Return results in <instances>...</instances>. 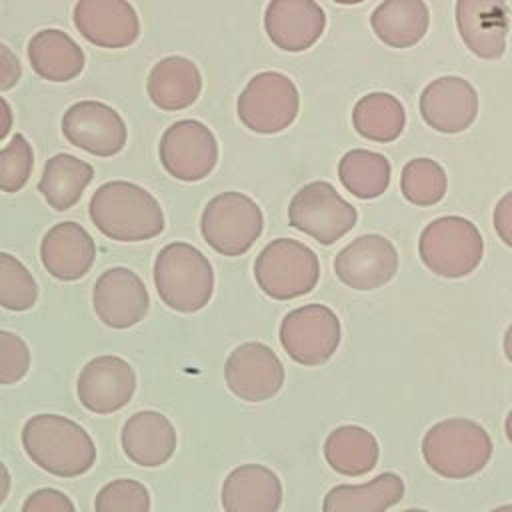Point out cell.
I'll return each instance as SVG.
<instances>
[{"label":"cell","instance_id":"9","mask_svg":"<svg viewBox=\"0 0 512 512\" xmlns=\"http://www.w3.org/2000/svg\"><path fill=\"white\" fill-rule=\"evenodd\" d=\"M278 338L288 358L296 364L322 366L340 346V318L326 304H304L282 318Z\"/></svg>","mask_w":512,"mask_h":512},{"label":"cell","instance_id":"41","mask_svg":"<svg viewBox=\"0 0 512 512\" xmlns=\"http://www.w3.org/2000/svg\"><path fill=\"white\" fill-rule=\"evenodd\" d=\"M10 486H12L10 472H8L6 464L0 460V506H2V504H4V500L8 498V494H10Z\"/></svg>","mask_w":512,"mask_h":512},{"label":"cell","instance_id":"19","mask_svg":"<svg viewBox=\"0 0 512 512\" xmlns=\"http://www.w3.org/2000/svg\"><path fill=\"white\" fill-rule=\"evenodd\" d=\"M456 26L474 56L484 60L504 56L510 30L506 0H456Z\"/></svg>","mask_w":512,"mask_h":512},{"label":"cell","instance_id":"34","mask_svg":"<svg viewBox=\"0 0 512 512\" xmlns=\"http://www.w3.org/2000/svg\"><path fill=\"white\" fill-rule=\"evenodd\" d=\"M94 512H150V492L140 480L116 478L98 490Z\"/></svg>","mask_w":512,"mask_h":512},{"label":"cell","instance_id":"4","mask_svg":"<svg viewBox=\"0 0 512 512\" xmlns=\"http://www.w3.org/2000/svg\"><path fill=\"white\" fill-rule=\"evenodd\" d=\"M152 274L160 300L174 312L194 314L202 310L214 294V268L210 260L188 242H170L160 248Z\"/></svg>","mask_w":512,"mask_h":512},{"label":"cell","instance_id":"30","mask_svg":"<svg viewBox=\"0 0 512 512\" xmlns=\"http://www.w3.org/2000/svg\"><path fill=\"white\" fill-rule=\"evenodd\" d=\"M352 124L362 138L388 144L404 132L406 112L394 94L370 92L354 104Z\"/></svg>","mask_w":512,"mask_h":512},{"label":"cell","instance_id":"14","mask_svg":"<svg viewBox=\"0 0 512 512\" xmlns=\"http://www.w3.org/2000/svg\"><path fill=\"white\" fill-rule=\"evenodd\" d=\"M398 264V250L388 238L362 234L336 254L334 272L352 290H376L396 276Z\"/></svg>","mask_w":512,"mask_h":512},{"label":"cell","instance_id":"17","mask_svg":"<svg viewBox=\"0 0 512 512\" xmlns=\"http://www.w3.org/2000/svg\"><path fill=\"white\" fill-rule=\"evenodd\" d=\"M478 94L460 76H440L420 94L422 120L442 134L464 132L478 116Z\"/></svg>","mask_w":512,"mask_h":512},{"label":"cell","instance_id":"23","mask_svg":"<svg viewBox=\"0 0 512 512\" xmlns=\"http://www.w3.org/2000/svg\"><path fill=\"white\" fill-rule=\"evenodd\" d=\"M120 444L134 464L158 468L174 456L178 436L168 416L156 410H140L124 422Z\"/></svg>","mask_w":512,"mask_h":512},{"label":"cell","instance_id":"18","mask_svg":"<svg viewBox=\"0 0 512 512\" xmlns=\"http://www.w3.org/2000/svg\"><path fill=\"white\" fill-rule=\"evenodd\" d=\"M76 30L98 48H126L140 34V20L128 0H78L72 12Z\"/></svg>","mask_w":512,"mask_h":512},{"label":"cell","instance_id":"27","mask_svg":"<svg viewBox=\"0 0 512 512\" xmlns=\"http://www.w3.org/2000/svg\"><path fill=\"white\" fill-rule=\"evenodd\" d=\"M404 480L382 472L362 484H336L322 500V512H386L404 498Z\"/></svg>","mask_w":512,"mask_h":512},{"label":"cell","instance_id":"16","mask_svg":"<svg viewBox=\"0 0 512 512\" xmlns=\"http://www.w3.org/2000/svg\"><path fill=\"white\" fill-rule=\"evenodd\" d=\"M136 392L132 364L114 354H102L84 364L76 380L80 404L94 414L122 410Z\"/></svg>","mask_w":512,"mask_h":512},{"label":"cell","instance_id":"42","mask_svg":"<svg viewBox=\"0 0 512 512\" xmlns=\"http://www.w3.org/2000/svg\"><path fill=\"white\" fill-rule=\"evenodd\" d=\"M332 2L342 4V6H352V4H360V2H364V0H332Z\"/></svg>","mask_w":512,"mask_h":512},{"label":"cell","instance_id":"8","mask_svg":"<svg viewBox=\"0 0 512 512\" xmlns=\"http://www.w3.org/2000/svg\"><path fill=\"white\" fill-rule=\"evenodd\" d=\"M358 222L356 208L326 180L304 184L290 200L288 224L322 246L344 238Z\"/></svg>","mask_w":512,"mask_h":512},{"label":"cell","instance_id":"40","mask_svg":"<svg viewBox=\"0 0 512 512\" xmlns=\"http://www.w3.org/2000/svg\"><path fill=\"white\" fill-rule=\"evenodd\" d=\"M12 122H14V116H12V108L10 104L6 102V98L0 96V142L8 136V132L12 130Z\"/></svg>","mask_w":512,"mask_h":512},{"label":"cell","instance_id":"32","mask_svg":"<svg viewBox=\"0 0 512 512\" xmlns=\"http://www.w3.org/2000/svg\"><path fill=\"white\" fill-rule=\"evenodd\" d=\"M448 190V176L432 158H414L404 164L400 174V192L414 206H434Z\"/></svg>","mask_w":512,"mask_h":512},{"label":"cell","instance_id":"24","mask_svg":"<svg viewBox=\"0 0 512 512\" xmlns=\"http://www.w3.org/2000/svg\"><path fill=\"white\" fill-rule=\"evenodd\" d=\"M146 90L156 108L178 112L198 100L202 92V74L190 58L166 56L152 66Z\"/></svg>","mask_w":512,"mask_h":512},{"label":"cell","instance_id":"11","mask_svg":"<svg viewBox=\"0 0 512 512\" xmlns=\"http://www.w3.org/2000/svg\"><path fill=\"white\" fill-rule=\"evenodd\" d=\"M158 156L172 178L198 182L214 170L218 162V142L206 124L198 120H178L164 130Z\"/></svg>","mask_w":512,"mask_h":512},{"label":"cell","instance_id":"2","mask_svg":"<svg viewBox=\"0 0 512 512\" xmlns=\"http://www.w3.org/2000/svg\"><path fill=\"white\" fill-rule=\"evenodd\" d=\"M22 448L44 472L60 478L86 474L96 462L88 430L62 414H34L22 426Z\"/></svg>","mask_w":512,"mask_h":512},{"label":"cell","instance_id":"12","mask_svg":"<svg viewBox=\"0 0 512 512\" xmlns=\"http://www.w3.org/2000/svg\"><path fill=\"white\" fill-rule=\"evenodd\" d=\"M284 376L280 358L264 342H244L224 362V382L244 402H266L274 398L284 386Z\"/></svg>","mask_w":512,"mask_h":512},{"label":"cell","instance_id":"28","mask_svg":"<svg viewBox=\"0 0 512 512\" xmlns=\"http://www.w3.org/2000/svg\"><path fill=\"white\" fill-rule=\"evenodd\" d=\"M380 446L376 436L358 424L336 426L324 440L328 466L344 476H362L378 464Z\"/></svg>","mask_w":512,"mask_h":512},{"label":"cell","instance_id":"36","mask_svg":"<svg viewBox=\"0 0 512 512\" xmlns=\"http://www.w3.org/2000/svg\"><path fill=\"white\" fill-rule=\"evenodd\" d=\"M30 370V348L18 334L0 330V384H16Z\"/></svg>","mask_w":512,"mask_h":512},{"label":"cell","instance_id":"3","mask_svg":"<svg viewBox=\"0 0 512 512\" xmlns=\"http://www.w3.org/2000/svg\"><path fill=\"white\" fill-rule=\"evenodd\" d=\"M420 448L426 466L452 480L476 476L492 458V438L472 418H446L432 424Z\"/></svg>","mask_w":512,"mask_h":512},{"label":"cell","instance_id":"37","mask_svg":"<svg viewBox=\"0 0 512 512\" xmlns=\"http://www.w3.org/2000/svg\"><path fill=\"white\" fill-rule=\"evenodd\" d=\"M20 512H76V506L62 490L38 488L24 500Z\"/></svg>","mask_w":512,"mask_h":512},{"label":"cell","instance_id":"25","mask_svg":"<svg viewBox=\"0 0 512 512\" xmlns=\"http://www.w3.org/2000/svg\"><path fill=\"white\" fill-rule=\"evenodd\" d=\"M32 70L48 82H70L84 70V50L58 28H44L28 42Z\"/></svg>","mask_w":512,"mask_h":512},{"label":"cell","instance_id":"5","mask_svg":"<svg viewBox=\"0 0 512 512\" xmlns=\"http://www.w3.org/2000/svg\"><path fill=\"white\" fill-rule=\"evenodd\" d=\"M422 264L436 276L456 280L472 274L484 258V238L464 216H440L418 238Z\"/></svg>","mask_w":512,"mask_h":512},{"label":"cell","instance_id":"15","mask_svg":"<svg viewBox=\"0 0 512 512\" xmlns=\"http://www.w3.org/2000/svg\"><path fill=\"white\" fill-rule=\"evenodd\" d=\"M92 306L102 324L126 330L142 322L150 308L144 280L126 266L104 270L92 288Z\"/></svg>","mask_w":512,"mask_h":512},{"label":"cell","instance_id":"29","mask_svg":"<svg viewBox=\"0 0 512 512\" xmlns=\"http://www.w3.org/2000/svg\"><path fill=\"white\" fill-rule=\"evenodd\" d=\"M92 178H94L92 164L72 154L60 152L46 160L40 182H38V192L44 196L50 208L64 212L80 202Z\"/></svg>","mask_w":512,"mask_h":512},{"label":"cell","instance_id":"20","mask_svg":"<svg viewBox=\"0 0 512 512\" xmlns=\"http://www.w3.org/2000/svg\"><path fill=\"white\" fill-rule=\"evenodd\" d=\"M264 28L272 44L284 52L312 48L326 28V14L314 0H270Z\"/></svg>","mask_w":512,"mask_h":512},{"label":"cell","instance_id":"43","mask_svg":"<svg viewBox=\"0 0 512 512\" xmlns=\"http://www.w3.org/2000/svg\"><path fill=\"white\" fill-rule=\"evenodd\" d=\"M490 512H512V506L510 504H502V506H498V508H494Z\"/></svg>","mask_w":512,"mask_h":512},{"label":"cell","instance_id":"39","mask_svg":"<svg viewBox=\"0 0 512 512\" xmlns=\"http://www.w3.org/2000/svg\"><path fill=\"white\" fill-rule=\"evenodd\" d=\"M494 228L506 246H512V192H506L494 208Z\"/></svg>","mask_w":512,"mask_h":512},{"label":"cell","instance_id":"1","mask_svg":"<svg viewBox=\"0 0 512 512\" xmlns=\"http://www.w3.org/2000/svg\"><path fill=\"white\" fill-rule=\"evenodd\" d=\"M88 214L98 232L116 242H144L164 232L160 202L128 180H110L96 188Z\"/></svg>","mask_w":512,"mask_h":512},{"label":"cell","instance_id":"22","mask_svg":"<svg viewBox=\"0 0 512 512\" xmlns=\"http://www.w3.org/2000/svg\"><path fill=\"white\" fill-rule=\"evenodd\" d=\"M284 490L278 474L264 464H240L220 488L224 512H278Z\"/></svg>","mask_w":512,"mask_h":512},{"label":"cell","instance_id":"31","mask_svg":"<svg viewBox=\"0 0 512 512\" xmlns=\"http://www.w3.org/2000/svg\"><path fill=\"white\" fill-rule=\"evenodd\" d=\"M392 166L380 152L366 148L348 150L338 162V178L342 186L360 200L382 196L390 186Z\"/></svg>","mask_w":512,"mask_h":512},{"label":"cell","instance_id":"38","mask_svg":"<svg viewBox=\"0 0 512 512\" xmlns=\"http://www.w3.org/2000/svg\"><path fill=\"white\" fill-rule=\"evenodd\" d=\"M22 78V64L20 58L14 54L12 48L0 42V92L14 88Z\"/></svg>","mask_w":512,"mask_h":512},{"label":"cell","instance_id":"35","mask_svg":"<svg viewBox=\"0 0 512 512\" xmlns=\"http://www.w3.org/2000/svg\"><path fill=\"white\" fill-rule=\"evenodd\" d=\"M34 150L24 134L16 132L0 150V190L8 194L20 192L32 176Z\"/></svg>","mask_w":512,"mask_h":512},{"label":"cell","instance_id":"33","mask_svg":"<svg viewBox=\"0 0 512 512\" xmlns=\"http://www.w3.org/2000/svg\"><path fill=\"white\" fill-rule=\"evenodd\" d=\"M38 300V284L32 272L8 252H0V306L10 312H26Z\"/></svg>","mask_w":512,"mask_h":512},{"label":"cell","instance_id":"44","mask_svg":"<svg viewBox=\"0 0 512 512\" xmlns=\"http://www.w3.org/2000/svg\"><path fill=\"white\" fill-rule=\"evenodd\" d=\"M402 512H428L424 508H408V510H402Z\"/></svg>","mask_w":512,"mask_h":512},{"label":"cell","instance_id":"7","mask_svg":"<svg viewBox=\"0 0 512 512\" xmlns=\"http://www.w3.org/2000/svg\"><path fill=\"white\" fill-rule=\"evenodd\" d=\"M262 230L264 214L256 200L234 190L210 198L200 216L204 242L222 256L246 254Z\"/></svg>","mask_w":512,"mask_h":512},{"label":"cell","instance_id":"10","mask_svg":"<svg viewBox=\"0 0 512 512\" xmlns=\"http://www.w3.org/2000/svg\"><path fill=\"white\" fill-rule=\"evenodd\" d=\"M300 96L296 84L282 72L266 70L248 80L238 96L240 122L256 134H278L298 116Z\"/></svg>","mask_w":512,"mask_h":512},{"label":"cell","instance_id":"26","mask_svg":"<svg viewBox=\"0 0 512 512\" xmlns=\"http://www.w3.org/2000/svg\"><path fill=\"white\" fill-rule=\"evenodd\" d=\"M372 32L390 48L418 44L430 26V10L424 0H384L370 14Z\"/></svg>","mask_w":512,"mask_h":512},{"label":"cell","instance_id":"13","mask_svg":"<svg viewBox=\"0 0 512 512\" xmlns=\"http://www.w3.org/2000/svg\"><path fill=\"white\" fill-rule=\"evenodd\" d=\"M62 134L72 146L100 158L118 154L128 140L120 112L98 100L72 104L62 116Z\"/></svg>","mask_w":512,"mask_h":512},{"label":"cell","instance_id":"6","mask_svg":"<svg viewBox=\"0 0 512 512\" xmlns=\"http://www.w3.org/2000/svg\"><path fill=\"white\" fill-rule=\"evenodd\" d=\"M254 280L272 300H292L312 292L320 280V260L296 238L270 240L254 260Z\"/></svg>","mask_w":512,"mask_h":512},{"label":"cell","instance_id":"21","mask_svg":"<svg viewBox=\"0 0 512 512\" xmlns=\"http://www.w3.org/2000/svg\"><path fill=\"white\" fill-rule=\"evenodd\" d=\"M40 260L52 278L62 282L80 280L94 266V238L74 220L58 222L42 236Z\"/></svg>","mask_w":512,"mask_h":512}]
</instances>
